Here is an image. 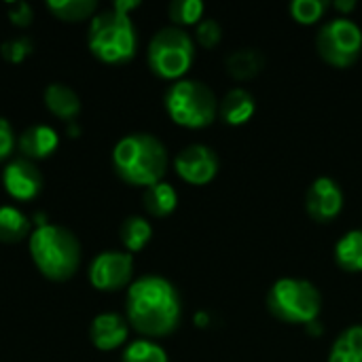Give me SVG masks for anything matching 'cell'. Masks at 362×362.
Instances as JSON below:
<instances>
[{
    "label": "cell",
    "mask_w": 362,
    "mask_h": 362,
    "mask_svg": "<svg viewBox=\"0 0 362 362\" xmlns=\"http://www.w3.org/2000/svg\"><path fill=\"white\" fill-rule=\"evenodd\" d=\"M125 318L144 337L172 335L182 318V301L176 286L161 276H142L127 286Z\"/></svg>",
    "instance_id": "obj_1"
},
{
    "label": "cell",
    "mask_w": 362,
    "mask_h": 362,
    "mask_svg": "<svg viewBox=\"0 0 362 362\" xmlns=\"http://www.w3.org/2000/svg\"><path fill=\"white\" fill-rule=\"evenodd\" d=\"M140 6L138 0H117L110 8L93 15L89 23V51L104 64H125L136 55L138 34L129 11Z\"/></svg>",
    "instance_id": "obj_2"
},
{
    "label": "cell",
    "mask_w": 362,
    "mask_h": 362,
    "mask_svg": "<svg viewBox=\"0 0 362 362\" xmlns=\"http://www.w3.org/2000/svg\"><path fill=\"white\" fill-rule=\"evenodd\" d=\"M112 168L132 187H153L168 172V151L153 134H129L112 148Z\"/></svg>",
    "instance_id": "obj_3"
},
{
    "label": "cell",
    "mask_w": 362,
    "mask_h": 362,
    "mask_svg": "<svg viewBox=\"0 0 362 362\" xmlns=\"http://www.w3.org/2000/svg\"><path fill=\"white\" fill-rule=\"evenodd\" d=\"M30 255L38 272L53 282L70 280L81 265V244L74 233L51 223L30 233Z\"/></svg>",
    "instance_id": "obj_4"
},
{
    "label": "cell",
    "mask_w": 362,
    "mask_h": 362,
    "mask_svg": "<svg viewBox=\"0 0 362 362\" xmlns=\"http://www.w3.org/2000/svg\"><path fill=\"white\" fill-rule=\"evenodd\" d=\"M267 310L284 325L308 327L322 312V295L310 280L280 278L267 293Z\"/></svg>",
    "instance_id": "obj_5"
},
{
    "label": "cell",
    "mask_w": 362,
    "mask_h": 362,
    "mask_svg": "<svg viewBox=\"0 0 362 362\" xmlns=\"http://www.w3.org/2000/svg\"><path fill=\"white\" fill-rule=\"evenodd\" d=\"M165 110L170 119L187 129H204L218 117L214 91L195 78H180L165 91Z\"/></svg>",
    "instance_id": "obj_6"
},
{
    "label": "cell",
    "mask_w": 362,
    "mask_h": 362,
    "mask_svg": "<svg viewBox=\"0 0 362 362\" xmlns=\"http://www.w3.org/2000/svg\"><path fill=\"white\" fill-rule=\"evenodd\" d=\"M146 59L151 70L165 81H180L195 62V42L185 28H161L148 42Z\"/></svg>",
    "instance_id": "obj_7"
},
{
    "label": "cell",
    "mask_w": 362,
    "mask_h": 362,
    "mask_svg": "<svg viewBox=\"0 0 362 362\" xmlns=\"http://www.w3.org/2000/svg\"><path fill=\"white\" fill-rule=\"evenodd\" d=\"M320 57L333 68H350L362 53V30L350 17L329 19L316 34Z\"/></svg>",
    "instance_id": "obj_8"
},
{
    "label": "cell",
    "mask_w": 362,
    "mask_h": 362,
    "mask_svg": "<svg viewBox=\"0 0 362 362\" xmlns=\"http://www.w3.org/2000/svg\"><path fill=\"white\" fill-rule=\"evenodd\" d=\"M134 276V257L123 250L100 252L89 265V282L93 288L112 293L132 284Z\"/></svg>",
    "instance_id": "obj_9"
},
{
    "label": "cell",
    "mask_w": 362,
    "mask_h": 362,
    "mask_svg": "<svg viewBox=\"0 0 362 362\" xmlns=\"http://www.w3.org/2000/svg\"><path fill=\"white\" fill-rule=\"evenodd\" d=\"M174 170L185 182H189L193 187H204V185L212 182L216 178V174H218V157L210 146L195 142V144L185 146L176 155Z\"/></svg>",
    "instance_id": "obj_10"
},
{
    "label": "cell",
    "mask_w": 362,
    "mask_h": 362,
    "mask_svg": "<svg viewBox=\"0 0 362 362\" xmlns=\"http://www.w3.org/2000/svg\"><path fill=\"white\" fill-rule=\"evenodd\" d=\"M346 204L344 189L337 180L329 176H318L305 193V212L316 223H331L335 221Z\"/></svg>",
    "instance_id": "obj_11"
},
{
    "label": "cell",
    "mask_w": 362,
    "mask_h": 362,
    "mask_svg": "<svg viewBox=\"0 0 362 362\" xmlns=\"http://www.w3.org/2000/svg\"><path fill=\"white\" fill-rule=\"evenodd\" d=\"M2 187L4 191L17 202L34 199L42 189V176L34 161L30 159H15L2 170Z\"/></svg>",
    "instance_id": "obj_12"
},
{
    "label": "cell",
    "mask_w": 362,
    "mask_h": 362,
    "mask_svg": "<svg viewBox=\"0 0 362 362\" xmlns=\"http://www.w3.org/2000/svg\"><path fill=\"white\" fill-rule=\"evenodd\" d=\"M89 337H91V344L102 352L117 350V348L127 344L129 322L121 314L104 312V314L93 318L91 329H89Z\"/></svg>",
    "instance_id": "obj_13"
},
{
    "label": "cell",
    "mask_w": 362,
    "mask_h": 362,
    "mask_svg": "<svg viewBox=\"0 0 362 362\" xmlns=\"http://www.w3.org/2000/svg\"><path fill=\"white\" fill-rule=\"evenodd\" d=\"M255 112H257V100L244 87H233L218 100V117L225 125L240 127L248 123L255 117Z\"/></svg>",
    "instance_id": "obj_14"
},
{
    "label": "cell",
    "mask_w": 362,
    "mask_h": 362,
    "mask_svg": "<svg viewBox=\"0 0 362 362\" xmlns=\"http://www.w3.org/2000/svg\"><path fill=\"white\" fill-rule=\"evenodd\" d=\"M59 146V136L49 125H32L19 136V151L23 153V159H45L53 155Z\"/></svg>",
    "instance_id": "obj_15"
},
{
    "label": "cell",
    "mask_w": 362,
    "mask_h": 362,
    "mask_svg": "<svg viewBox=\"0 0 362 362\" xmlns=\"http://www.w3.org/2000/svg\"><path fill=\"white\" fill-rule=\"evenodd\" d=\"M45 106L64 121H74L81 112V100L74 93V89H70L64 83H51L45 89Z\"/></svg>",
    "instance_id": "obj_16"
},
{
    "label": "cell",
    "mask_w": 362,
    "mask_h": 362,
    "mask_svg": "<svg viewBox=\"0 0 362 362\" xmlns=\"http://www.w3.org/2000/svg\"><path fill=\"white\" fill-rule=\"evenodd\" d=\"M265 68V55L259 49L246 47V49H235L227 55L225 59V70L229 76L235 81H250L255 78L261 70Z\"/></svg>",
    "instance_id": "obj_17"
},
{
    "label": "cell",
    "mask_w": 362,
    "mask_h": 362,
    "mask_svg": "<svg viewBox=\"0 0 362 362\" xmlns=\"http://www.w3.org/2000/svg\"><path fill=\"white\" fill-rule=\"evenodd\" d=\"M335 263L348 274H362V229H352L337 240Z\"/></svg>",
    "instance_id": "obj_18"
},
{
    "label": "cell",
    "mask_w": 362,
    "mask_h": 362,
    "mask_svg": "<svg viewBox=\"0 0 362 362\" xmlns=\"http://www.w3.org/2000/svg\"><path fill=\"white\" fill-rule=\"evenodd\" d=\"M142 202H144V210L155 216V218H163V216H170L176 206H178V193L176 189L161 180L148 189H144V195H142Z\"/></svg>",
    "instance_id": "obj_19"
},
{
    "label": "cell",
    "mask_w": 362,
    "mask_h": 362,
    "mask_svg": "<svg viewBox=\"0 0 362 362\" xmlns=\"http://www.w3.org/2000/svg\"><path fill=\"white\" fill-rule=\"evenodd\" d=\"M329 362H362V325L348 327L333 341Z\"/></svg>",
    "instance_id": "obj_20"
},
{
    "label": "cell",
    "mask_w": 362,
    "mask_h": 362,
    "mask_svg": "<svg viewBox=\"0 0 362 362\" xmlns=\"http://www.w3.org/2000/svg\"><path fill=\"white\" fill-rule=\"evenodd\" d=\"M32 223L15 206H0V242L15 244L23 238H30Z\"/></svg>",
    "instance_id": "obj_21"
},
{
    "label": "cell",
    "mask_w": 362,
    "mask_h": 362,
    "mask_svg": "<svg viewBox=\"0 0 362 362\" xmlns=\"http://www.w3.org/2000/svg\"><path fill=\"white\" fill-rule=\"evenodd\" d=\"M121 242L125 246V250L132 252H140L146 248V244L153 238V225L144 218V216H129L123 221L121 229H119Z\"/></svg>",
    "instance_id": "obj_22"
},
{
    "label": "cell",
    "mask_w": 362,
    "mask_h": 362,
    "mask_svg": "<svg viewBox=\"0 0 362 362\" xmlns=\"http://www.w3.org/2000/svg\"><path fill=\"white\" fill-rule=\"evenodd\" d=\"M47 8L62 21H83L93 19L98 11L95 0H49Z\"/></svg>",
    "instance_id": "obj_23"
},
{
    "label": "cell",
    "mask_w": 362,
    "mask_h": 362,
    "mask_svg": "<svg viewBox=\"0 0 362 362\" xmlns=\"http://www.w3.org/2000/svg\"><path fill=\"white\" fill-rule=\"evenodd\" d=\"M121 362H170L168 352L153 339H136L127 344Z\"/></svg>",
    "instance_id": "obj_24"
},
{
    "label": "cell",
    "mask_w": 362,
    "mask_h": 362,
    "mask_svg": "<svg viewBox=\"0 0 362 362\" xmlns=\"http://www.w3.org/2000/svg\"><path fill=\"white\" fill-rule=\"evenodd\" d=\"M206 4L202 0H174L168 8L170 19L176 28L182 25H197L204 17Z\"/></svg>",
    "instance_id": "obj_25"
},
{
    "label": "cell",
    "mask_w": 362,
    "mask_h": 362,
    "mask_svg": "<svg viewBox=\"0 0 362 362\" xmlns=\"http://www.w3.org/2000/svg\"><path fill=\"white\" fill-rule=\"evenodd\" d=\"M329 2L327 0H293L288 11H291V17L301 23V25H312V23H318L325 13L329 11Z\"/></svg>",
    "instance_id": "obj_26"
},
{
    "label": "cell",
    "mask_w": 362,
    "mask_h": 362,
    "mask_svg": "<svg viewBox=\"0 0 362 362\" xmlns=\"http://www.w3.org/2000/svg\"><path fill=\"white\" fill-rule=\"evenodd\" d=\"M223 38V28L216 19L212 17H206L197 23L195 28V40L204 47V49H212L221 42Z\"/></svg>",
    "instance_id": "obj_27"
},
{
    "label": "cell",
    "mask_w": 362,
    "mask_h": 362,
    "mask_svg": "<svg viewBox=\"0 0 362 362\" xmlns=\"http://www.w3.org/2000/svg\"><path fill=\"white\" fill-rule=\"evenodd\" d=\"M32 51H34V42H32L30 38H25V36H21V38H11V40H6V42L0 45L2 57H4L6 62H11V64L23 62Z\"/></svg>",
    "instance_id": "obj_28"
},
{
    "label": "cell",
    "mask_w": 362,
    "mask_h": 362,
    "mask_svg": "<svg viewBox=\"0 0 362 362\" xmlns=\"http://www.w3.org/2000/svg\"><path fill=\"white\" fill-rule=\"evenodd\" d=\"M8 19L19 28H28L34 19V11L28 2H11L8 4Z\"/></svg>",
    "instance_id": "obj_29"
},
{
    "label": "cell",
    "mask_w": 362,
    "mask_h": 362,
    "mask_svg": "<svg viewBox=\"0 0 362 362\" xmlns=\"http://www.w3.org/2000/svg\"><path fill=\"white\" fill-rule=\"evenodd\" d=\"M13 146H15V134H13V127L6 119L0 117V161L6 159L11 153H13Z\"/></svg>",
    "instance_id": "obj_30"
},
{
    "label": "cell",
    "mask_w": 362,
    "mask_h": 362,
    "mask_svg": "<svg viewBox=\"0 0 362 362\" xmlns=\"http://www.w3.org/2000/svg\"><path fill=\"white\" fill-rule=\"evenodd\" d=\"M333 8H337L339 13H344L348 17L356 8V0H335L333 2Z\"/></svg>",
    "instance_id": "obj_31"
},
{
    "label": "cell",
    "mask_w": 362,
    "mask_h": 362,
    "mask_svg": "<svg viewBox=\"0 0 362 362\" xmlns=\"http://www.w3.org/2000/svg\"><path fill=\"white\" fill-rule=\"evenodd\" d=\"M208 322H210V314H208V312H197V314H195V325H197L199 329L208 327Z\"/></svg>",
    "instance_id": "obj_32"
},
{
    "label": "cell",
    "mask_w": 362,
    "mask_h": 362,
    "mask_svg": "<svg viewBox=\"0 0 362 362\" xmlns=\"http://www.w3.org/2000/svg\"><path fill=\"white\" fill-rule=\"evenodd\" d=\"M68 132H70V136H72V138H76V136H78V132H81V129H78V127H76V125H70V129H68Z\"/></svg>",
    "instance_id": "obj_33"
}]
</instances>
